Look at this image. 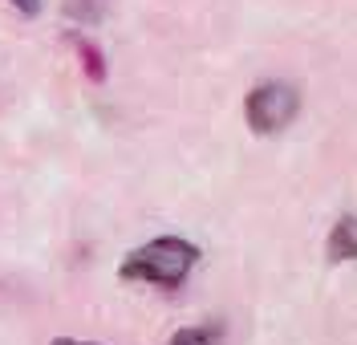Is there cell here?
I'll list each match as a JSON object with an SVG mask.
<instances>
[{
    "mask_svg": "<svg viewBox=\"0 0 357 345\" xmlns=\"http://www.w3.org/2000/svg\"><path fill=\"white\" fill-rule=\"evenodd\" d=\"M53 345H98V342H73V337H53Z\"/></svg>",
    "mask_w": 357,
    "mask_h": 345,
    "instance_id": "8",
    "label": "cell"
},
{
    "mask_svg": "<svg viewBox=\"0 0 357 345\" xmlns=\"http://www.w3.org/2000/svg\"><path fill=\"white\" fill-rule=\"evenodd\" d=\"M8 4H13V8H21L24 17H33V13L41 8V0H8Z\"/></svg>",
    "mask_w": 357,
    "mask_h": 345,
    "instance_id": "7",
    "label": "cell"
},
{
    "mask_svg": "<svg viewBox=\"0 0 357 345\" xmlns=\"http://www.w3.org/2000/svg\"><path fill=\"white\" fill-rule=\"evenodd\" d=\"M69 45H73V53H77V61H82L89 82H106V57H102V49L93 45V41H86V37H69Z\"/></svg>",
    "mask_w": 357,
    "mask_h": 345,
    "instance_id": "4",
    "label": "cell"
},
{
    "mask_svg": "<svg viewBox=\"0 0 357 345\" xmlns=\"http://www.w3.org/2000/svg\"><path fill=\"white\" fill-rule=\"evenodd\" d=\"M215 337H220V325H187L171 333V345H215Z\"/></svg>",
    "mask_w": 357,
    "mask_h": 345,
    "instance_id": "5",
    "label": "cell"
},
{
    "mask_svg": "<svg viewBox=\"0 0 357 345\" xmlns=\"http://www.w3.org/2000/svg\"><path fill=\"white\" fill-rule=\"evenodd\" d=\"M354 215H341V224L333 228V236H329V260L333 264H345V260H354V248H357V240H354Z\"/></svg>",
    "mask_w": 357,
    "mask_h": 345,
    "instance_id": "3",
    "label": "cell"
},
{
    "mask_svg": "<svg viewBox=\"0 0 357 345\" xmlns=\"http://www.w3.org/2000/svg\"><path fill=\"white\" fill-rule=\"evenodd\" d=\"M244 114L252 135H280L292 118L301 114V93L289 82H260L244 98Z\"/></svg>",
    "mask_w": 357,
    "mask_h": 345,
    "instance_id": "2",
    "label": "cell"
},
{
    "mask_svg": "<svg viewBox=\"0 0 357 345\" xmlns=\"http://www.w3.org/2000/svg\"><path fill=\"white\" fill-rule=\"evenodd\" d=\"M102 8H106V0H66V13L82 24L102 21Z\"/></svg>",
    "mask_w": 357,
    "mask_h": 345,
    "instance_id": "6",
    "label": "cell"
},
{
    "mask_svg": "<svg viewBox=\"0 0 357 345\" xmlns=\"http://www.w3.org/2000/svg\"><path fill=\"white\" fill-rule=\"evenodd\" d=\"M199 244L183 240V236H158L151 244L134 248L122 256L118 276L122 280H142V284H155V289H178L187 273L199 264Z\"/></svg>",
    "mask_w": 357,
    "mask_h": 345,
    "instance_id": "1",
    "label": "cell"
}]
</instances>
